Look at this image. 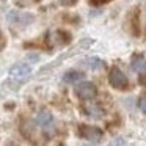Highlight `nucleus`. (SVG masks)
Here are the masks:
<instances>
[{
	"label": "nucleus",
	"instance_id": "0eeeda50",
	"mask_svg": "<svg viewBox=\"0 0 146 146\" xmlns=\"http://www.w3.org/2000/svg\"><path fill=\"white\" fill-rule=\"evenodd\" d=\"M130 68H132L135 72H138V74L146 72V58L143 57V55H133L132 63H130Z\"/></svg>",
	"mask_w": 146,
	"mask_h": 146
},
{
	"label": "nucleus",
	"instance_id": "9d476101",
	"mask_svg": "<svg viewBox=\"0 0 146 146\" xmlns=\"http://www.w3.org/2000/svg\"><path fill=\"white\" fill-rule=\"evenodd\" d=\"M138 107H140V110H141L143 113H146V96H143V98L140 99V102H138Z\"/></svg>",
	"mask_w": 146,
	"mask_h": 146
},
{
	"label": "nucleus",
	"instance_id": "f257e3e1",
	"mask_svg": "<svg viewBox=\"0 0 146 146\" xmlns=\"http://www.w3.org/2000/svg\"><path fill=\"white\" fill-rule=\"evenodd\" d=\"M36 124L41 127L42 133L46 137H52L57 130V126H55V121H54V116H52L50 111L47 110H41L36 116Z\"/></svg>",
	"mask_w": 146,
	"mask_h": 146
},
{
	"label": "nucleus",
	"instance_id": "1a4fd4ad",
	"mask_svg": "<svg viewBox=\"0 0 146 146\" xmlns=\"http://www.w3.org/2000/svg\"><path fill=\"white\" fill-rule=\"evenodd\" d=\"M85 64L90 68V69H101V68H104V61L99 60V58H96V57L88 58V60L85 61Z\"/></svg>",
	"mask_w": 146,
	"mask_h": 146
},
{
	"label": "nucleus",
	"instance_id": "20e7f679",
	"mask_svg": "<svg viewBox=\"0 0 146 146\" xmlns=\"http://www.w3.org/2000/svg\"><path fill=\"white\" fill-rule=\"evenodd\" d=\"M108 82L116 90H127V86H129V79L119 68H111L110 74H108Z\"/></svg>",
	"mask_w": 146,
	"mask_h": 146
},
{
	"label": "nucleus",
	"instance_id": "f8f14e48",
	"mask_svg": "<svg viewBox=\"0 0 146 146\" xmlns=\"http://www.w3.org/2000/svg\"><path fill=\"white\" fill-rule=\"evenodd\" d=\"M140 83H143V85H146V77H145V76H141V77H140Z\"/></svg>",
	"mask_w": 146,
	"mask_h": 146
},
{
	"label": "nucleus",
	"instance_id": "423d86ee",
	"mask_svg": "<svg viewBox=\"0 0 146 146\" xmlns=\"http://www.w3.org/2000/svg\"><path fill=\"white\" fill-rule=\"evenodd\" d=\"M83 111H85V115L90 118H101L102 115H104L102 108L91 101H86V105H83Z\"/></svg>",
	"mask_w": 146,
	"mask_h": 146
},
{
	"label": "nucleus",
	"instance_id": "6e6552de",
	"mask_svg": "<svg viewBox=\"0 0 146 146\" xmlns=\"http://www.w3.org/2000/svg\"><path fill=\"white\" fill-rule=\"evenodd\" d=\"M83 79V74L79 72V71H69L63 76V82L64 83H77L79 80Z\"/></svg>",
	"mask_w": 146,
	"mask_h": 146
},
{
	"label": "nucleus",
	"instance_id": "9b49d317",
	"mask_svg": "<svg viewBox=\"0 0 146 146\" xmlns=\"http://www.w3.org/2000/svg\"><path fill=\"white\" fill-rule=\"evenodd\" d=\"M107 2H110V0H93L94 5H102V3H107Z\"/></svg>",
	"mask_w": 146,
	"mask_h": 146
},
{
	"label": "nucleus",
	"instance_id": "7ed1b4c3",
	"mask_svg": "<svg viewBox=\"0 0 146 146\" xmlns=\"http://www.w3.org/2000/svg\"><path fill=\"white\" fill-rule=\"evenodd\" d=\"M76 96L82 101H93L98 96V88L91 82H82L76 86Z\"/></svg>",
	"mask_w": 146,
	"mask_h": 146
},
{
	"label": "nucleus",
	"instance_id": "f03ea898",
	"mask_svg": "<svg viewBox=\"0 0 146 146\" xmlns=\"http://www.w3.org/2000/svg\"><path fill=\"white\" fill-rule=\"evenodd\" d=\"M77 135L80 138L86 140V141H91V143H99L102 140V130L96 126H86V124H80L77 127Z\"/></svg>",
	"mask_w": 146,
	"mask_h": 146
},
{
	"label": "nucleus",
	"instance_id": "39448f33",
	"mask_svg": "<svg viewBox=\"0 0 146 146\" xmlns=\"http://www.w3.org/2000/svg\"><path fill=\"white\" fill-rule=\"evenodd\" d=\"M8 74H10L11 80H16V82H25V80H29L30 76H32V68H30L29 64L19 63V64H14V66L10 69Z\"/></svg>",
	"mask_w": 146,
	"mask_h": 146
}]
</instances>
